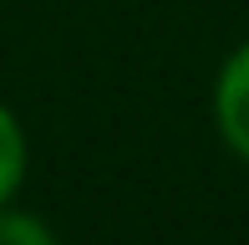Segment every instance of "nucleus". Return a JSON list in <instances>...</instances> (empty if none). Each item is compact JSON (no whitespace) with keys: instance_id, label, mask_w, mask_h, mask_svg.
<instances>
[{"instance_id":"f257e3e1","label":"nucleus","mask_w":249,"mask_h":245,"mask_svg":"<svg viewBox=\"0 0 249 245\" xmlns=\"http://www.w3.org/2000/svg\"><path fill=\"white\" fill-rule=\"evenodd\" d=\"M213 128L224 148L249 163V41H239L213 77Z\"/></svg>"},{"instance_id":"f03ea898","label":"nucleus","mask_w":249,"mask_h":245,"mask_svg":"<svg viewBox=\"0 0 249 245\" xmlns=\"http://www.w3.org/2000/svg\"><path fill=\"white\" fill-rule=\"evenodd\" d=\"M26 163H31L26 128H20V118L10 113L5 102H0V204H10V199L20 194V184H26Z\"/></svg>"},{"instance_id":"7ed1b4c3","label":"nucleus","mask_w":249,"mask_h":245,"mask_svg":"<svg viewBox=\"0 0 249 245\" xmlns=\"http://www.w3.org/2000/svg\"><path fill=\"white\" fill-rule=\"evenodd\" d=\"M0 245H61V240L36 209H20L10 199V204H0Z\"/></svg>"}]
</instances>
